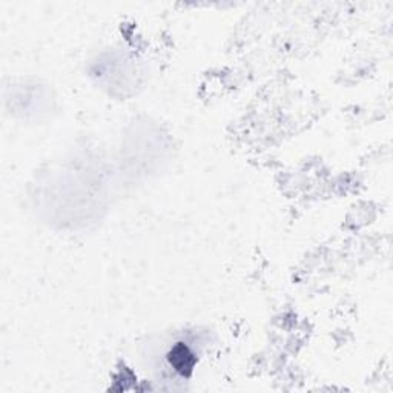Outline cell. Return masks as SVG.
<instances>
[{
    "label": "cell",
    "mask_w": 393,
    "mask_h": 393,
    "mask_svg": "<svg viewBox=\"0 0 393 393\" xmlns=\"http://www.w3.org/2000/svg\"><path fill=\"white\" fill-rule=\"evenodd\" d=\"M168 359L170 362V366H174V369L178 372V374H181L183 377H189L193 374L197 362L195 355L189 350L188 346L183 344V342H178V344L169 352Z\"/></svg>",
    "instance_id": "6da1fadb"
}]
</instances>
